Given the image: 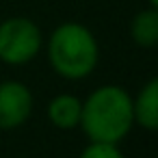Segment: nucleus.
<instances>
[{"mask_svg": "<svg viewBox=\"0 0 158 158\" xmlns=\"http://www.w3.org/2000/svg\"><path fill=\"white\" fill-rule=\"evenodd\" d=\"M89 143L119 145L134 128L132 95L119 85L95 87L82 100L80 126Z\"/></svg>", "mask_w": 158, "mask_h": 158, "instance_id": "1", "label": "nucleus"}, {"mask_svg": "<svg viewBox=\"0 0 158 158\" xmlns=\"http://www.w3.org/2000/svg\"><path fill=\"white\" fill-rule=\"evenodd\" d=\"M46 59L52 72L65 80H85L100 61V44L93 31L80 22L59 24L44 39Z\"/></svg>", "mask_w": 158, "mask_h": 158, "instance_id": "2", "label": "nucleus"}, {"mask_svg": "<svg viewBox=\"0 0 158 158\" xmlns=\"http://www.w3.org/2000/svg\"><path fill=\"white\" fill-rule=\"evenodd\" d=\"M44 50L39 24L24 15H11L0 22V61L11 67L28 65Z\"/></svg>", "mask_w": 158, "mask_h": 158, "instance_id": "3", "label": "nucleus"}, {"mask_svg": "<svg viewBox=\"0 0 158 158\" xmlns=\"http://www.w3.org/2000/svg\"><path fill=\"white\" fill-rule=\"evenodd\" d=\"M35 98L28 85L20 80L0 82V130H15L28 121L33 115Z\"/></svg>", "mask_w": 158, "mask_h": 158, "instance_id": "4", "label": "nucleus"}, {"mask_svg": "<svg viewBox=\"0 0 158 158\" xmlns=\"http://www.w3.org/2000/svg\"><path fill=\"white\" fill-rule=\"evenodd\" d=\"M132 115L134 126H141L147 132L158 128V80H147L141 91L132 98Z\"/></svg>", "mask_w": 158, "mask_h": 158, "instance_id": "5", "label": "nucleus"}, {"mask_svg": "<svg viewBox=\"0 0 158 158\" xmlns=\"http://www.w3.org/2000/svg\"><path fill=\"white\" fill-rule=\"evenodd\" d=\"M80 113H82V100L72 95V93H59L46 106L48 121L59 130L78 128L80 126Z\"/></svg>", "mask_w": 158, "mask_h": 158, "instance_id": "6", "label": "nucleus"}, {"mask_svg": "<svg viewBox=\"0 0 158 158\" xmlns=\"http://www.w3.org/2000/svg\"><path fill=\"white\" fill-rule=\"evenodd\" d=\"M130 37L139 48H154L158 44V9L147 7L134 13L130 22Z\"/></svg>", "mask_w": 158, "mask_h": 158, "instance_id": "7", "label": "nucleus"}, {"mask_svg": "<svg viewBox=\"0 0 158 158\" xmlns=\"http://www.w3.org/2000/svg\"><path fill=\"white\" fill-rule=\"evenodd\" d=\"M78 158H126L123 152L119 149V145H110V143H89Z\"/></svg>", "mask_w": 158, "mask_h": 158, "instance_id": "8", "label": "nucleus"}, {"mask_svg": "<svg viewBox=\"0 0 158 158\" xmlns=\"http://www.w3.org/2000/svg\"><path fill=\"white\" fill-rule=\"evenodd\" d=\"M147 2H149V7H156L158 9V0H147Z\"/></svg>", "mask_w": 158, "mask_h": 158, "instance_id": "9", "label": "nucleus"}]
</instances>
